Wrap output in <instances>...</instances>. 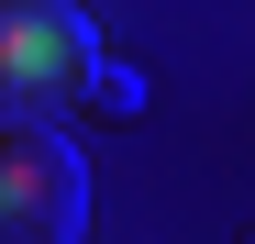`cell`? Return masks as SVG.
<instances>
[{"instance_id":"3","label":"cell","mask_w":255,"mask_h":244,"mask_svg":"<svg viewBox=\"0 0 255 244\" xmlns=\"http://www.w3.org/2000/svg\"><path fill=\"white\" fill-rule=\"evenodd\" d=\"M78 100H89V111H144V78H133V67H100V56H89Z\"/></svg>"},{"instance_id":"1","label":"cell","mask_w":255,"mask_h":244,"mask_svg":"<svg viewBox=\"0 0 255 244\" xmlns=\"http://www.w3.org/2000/svg\"><path fill=\"white\" fill-rule=\"evenodd\" d=\"M100 33L67 11V0H0V133L11 122H56L89 78Z\"/></svg>"},{"instance_id":"2","label":"cell","mask_w":255,"mask_h":244,"mask_svg":"<svg viewBox=\"0 0 255 244\" xmlns=\"http://www.w3.org/2000/svg\"><path fill=\"white\" fill-rule=\"evenodd\" d=\"M89 233V155L45 122L0 133V244H78Z\"/></svg>"}]
</instances>
